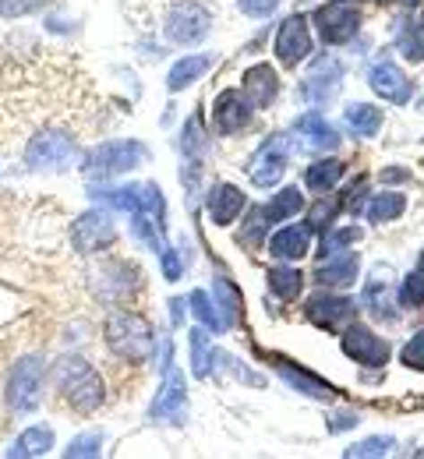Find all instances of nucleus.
I'll use <instances>...</instances> for the list:
<instances>
[{"label": "nucleus", "instance_id": "obj_1", "mask_svg": "<svg viewBox=\"0 0 424 459\" xmlns=\"http://www.w3.org/2000/svg\"><path fill=\"white\" fill-rule=\"evenodd\" d=\"M103 336H107L110 353L127 364H145L156 350V329L138 311H114L103 325Z\"/></svg>", "mask_w": 424, "mask_h": 459}, {"label": "nucleus", "instance_id": "obj_2", "mask_svg": "<svg viewBox=\"0 0 424 459\" xmlns=\"http://www.w3.org/2000/svg\"><path fill=\"white\" fill-rule=\"evenodd\" d=\"M54 378H57V393L64 396V403L78 413H92L107 400L103 378L85 357H64L57 371H54Z\"/></svg>", "mask_w": 424, "mask_h": 459}, {"label": "nucleus", "instance_id": "obj_3", "mask_svg": "<svg viewBox=\"0 0 424 459\" xmlns=\"http://www.w3.org/2000/svg\"><path fill=\"white\" fill-rule=\"evenodd\" d=\"M29 170H67L78 160V138L61 124H43L22 149Z\"/></svg>", "mask_w": 424, "mask_h": 459}, {"label": "nucleus", "instance_id": "obj_4", "mask_svg": "<svg viewBox=\"0 0 424 459\" xmlns=\"http://www.w3.org/2000/svg\"><path fill=\"white\" fill-rule=\"evenodd\" d=\"M145 156H149V149H145L142 142H134V138H117V142H103V145L89 149L85 160H82V170H85L89 180H96V177L107 180V177H117V173H127V170H134V167H142Z\"/></svg>", "mask_w": 424, "mask_h": 459}, {"label": "nucleus", "instance_id": "obj_5", "mask_svg": "<svg viewBox=\"0 0 424 459\" xmlns=\"http://www.w3.org/2000/svg\"><path fill=\"white\" fill-rule=\"evenodd\" d=\"M43 378H47V360L43 357H22L7 378V410L11 413H32L43 400Z\"/></svg>", "mask_w": 424, "mask_h": 459}, {"label": "nucleus", "instance_id": "obj_6", "mask_svg": "<svg viewBox=\"0 0 424 459\" xmlns=\"http://www.w3.org/2000/svg\"><path fill=\"white\" fill-rule=\"evenodd\" d=\"M209 25H212V11L202 0H181V4L170 7L167 22H163V32L174 47H195L209 36Z\"/></svg>", "mask_w": 424, "mask_h": 459}, {"label": "nucleus", "instance_id": "obj_7", "mask_svg": "<svg viewBox=\"0 0 424 459\" xmlns=\"http://www.w3.org/2000/svg\"><path fill=\"white\" fill-rule=\"evenodd\" d=\"M315 25H318V36L329 47L350 43L354 32L361 29V7L354 0H329V4H322L315 11Z\"/></svg>", "mask_w": 424, "mask_h": 459}, {"label": "nucleus", "instance_id": "obj_8", "mask_svg": "<svg viewBox=\"0 0 424 459\" xmlns=\"http://www.w3.org/2000/svg\"><path fill=\"white\" fill-rule=\"evenodd\" d=\"M107 209L117 212H160L163 216V191L156 184H127V187H107L92 195Z\"/></svg>", "mask_w": 424, "mask_h": 459}, {"label": "nucleus", "instance_id": "obj_9", "mask_svg": "<svg viewBox=\"0 0 424 459\" xmlns=\"http://www.w3.org/2000/svg\"><path fill=\"white\" fill-rule=\"evenodd\" d=\"M114 240H117L114 220H110L107 212H100V209L82 212V216L71 223V244H74L82 255H100V251H107Z\"/></svg>", "mask_w": 424, "mask_h": 459}, {"label": "nucleus", "instance_id": "obj_10", "mask_svg": "<svg viewBox=\"0 0 424 459\" xmlns=\"http://www.w3.org/2000/svg\"><path fill=\"white\" fill-rule=\"evenodd\" d=\"M340 346H343V353H347L350 360H358L364 368H382V364L389 360V343H385L382 336H375L368 325H358V322H350V325L343 329Z\"/></svg>", "mask_w": 424, "mask_h": 459}, {"label": "nucleus", "instance_id": "obj_11", "mask_svg": "<svg viewBox=\"0 0 424 459\" xmlns=\"http://www.w3.org/2000/svg\"><path fill=\"white\" fill-rule=\"evenodd\" d=\"M283 173H287V138L276 134L255 152V160L247 163V177L255 187H273L283 180Z\"/></svg>", "mask_w": 424, "mask_h": 459}, {"label": "nucleus", "instance_id": "obj_12", "mask_svg": "<svg viewBox=\"0 0 424 459\" xmlns=\"http://www.w3.org/2000/svg\"><path fill=\"white\" fill-rule=\"evenodd\" d=\"M368 85H371L375 96H382L385 103H396V107L411 103V96H414L411 78H407L403 67L393 64V60H378V64H371V71H368Z\"/></svg>", "mask_w": 424, "mask_h": 459}, {"label": "nucleus", "instance_id": "obj_13", "mask_svg": "<svg viewBox=\"0 0 424 459\" xmlns=\"http://www.w3.org/2000/svg\"><path fill=\"white\" fill-rule=\"evenodd\" d=\"M304 315H307V318H311L318 329L336 333V329H347V325L358 318V307H354V300H347V297L318 293V297H311V300H307Z\"/></svg>", "mask_w": 424, "mask_h": 459}, {"label": "nucleus", "instance_id": "obj_14", "mask_svg": "<svg viewBox=\"0 0 424 459\" xmlns=\"http://www.w3.org/2000/svg\"><path fill=\"white\" fill-rule=\"evenodd\" d=\"M255 107L247 103V96H241V89H223L212 103V127L216 134H238L251 124Z\"/></svg>", "mask_w": 424, "mask_h": 459}, {"label": "nucleus", "instance_id": "obj_15", "mask_svg": "<svg viewBox=\"0 0 424 459\" xmlns=\"http://www.w3.org/2000/svg\"><path fill=\"white\" fill-rule=\"evenodd\" d=\"M273 50H276V60L283 67H298L301 60H307V54H311V32H307V22H304L301 14H290L280 25Z\"/></svg>", "mask_w": 424, "mask_h": 459}, {"label": "nucleus", "instance_id": "obj_16", "mask_svg": "<svg viewBox=\"0 0 424 459\" xmlns=\"http://www.w3.org/2000/svg\"><path fill=\"white\" fill-rule=\"evenodd\" d=\"M184 403H187V389H184V375L170 364V368H163V385H160V393H156V400H152V420H174V424H181L184 420Z\"/></svg>", "mask_w": 424, "mask_h": 459}, {"label": "nucleus", "instance_id": "obj_17", "mask_svg": "<svg viewBox=\"0 0 424 459\" xmlns=\"http://www.w3.org/2000/svg\"><path fill=\"white\" fill-rule=\"evenodd\" d=\"M100 283H96V293H100V300H107V304H114V300H124V297H131V290H138V273L121 262V258H114V262H107V265H100Z\"/></svg>", "mask_w": 424, "mask_h": 459}, {"label": "nucleus", "instance_id": "obj_18", "mask_svg": "<svg viewBox=\"0 0 424 459\" xmlns=\"http://www.w3.org/2000/svg\"><path fill=\"white\" fill-rule=\"evenodd\" d=\"M241 82H244V96H247V103H251L255 110L273 107V100L280 96V78H276V67H269V64L247 67Z\"/></svg>", "mask_w": 424, "mask_h": 459}, {"label": "nucleus", "instance_id": "obj_19", "mask_svg": "<svg viewBox=\"0 0 424 459\" xmlns=\"http://www.w3.org/2000/svg\"><path fill=\"white\" fill-rule=\"evenodd\" d=\"M244 205H247V198H244L241 187H234V184H212V191H209V198H205L209 220H212L216 227H230V223L241 216Z\"/></svg>", "mask_w": 424, "mask_h": 459}, {"label": "nucleus", "instance_id": "obj_20", "mask_svg": "<svg viewBox=\"0 0 424 459\" xmlns=\"http://www.w3.org/2000/svg\"><path fill=\"white\" fill-rule=\"evenodd\" d=\"M358 269H361V255L358 251H347V255H329L318 273H315V283L318 287H350L358 280Z\"/></svg>", "mask_w": 424, "mask_h": 459}, {"label": "nucleus", "instance_id": "obj_21", "mask_svg": "<svg viewBox=\"0 0 424 459\" xmlns=\"http://www.w3.org/2000/svg\"><path fill=\"white\" fill-rule=\"evenodd\" d=\"M311 251V227H283L269 237V255L280 262H298Z\"/></svg>", "mask_w": 424, "mask_h": 459}, {"label": "nucleus", "instance_id": "obj_22", "mask_svg": "<svg viewBox=\"0 0 424 459\" xmlns=\"http://www.w3.org/2000/svg\"><path fill=\"white\" fill-rule=\"evenodd\" d=\"M50 449H54V431L43 428V424H36V428H29V431H22V435L14 438V446L7 449V456H14V459L47 456Z\"/></svg>", "mask_w": 424, "mask_h": 459}, {"label": "nucleus", "instance_id": "obj_23", "mask_svg": "<svg viewBox=\"0 0 424 459\" xmlns=\"http://www.w3.org/2000/svg\"><path fill=\"white\" fill-rule=\"evenodd\" d=\"M298 131H301L304 138L315 145V149H336L340 145V134H336V127L325 120L322 114H304V117H298V124H294Z\"/></svg>", "mask_w": 424, "mask_h": 459}, {"label": "nucleus", "instance_id": "obj_24", "mask_svg": "<svg viewBox=\"0 0 424 459\" xmlns=\"http://www.w3.org/2000/svg\"><path fill=\"white\" fill-rule=\"evenodd\" d=\"M209 67H212V57H209V54H195V57L177 60V64L170 67V74H167V89H170V92H181L191 82H198Z\"/></svg>", "mask_w": 424, "mask_h": 459}, {"label": "nucleus", "instance_id": "obj_25", "mask_svg": "<svg viewBox=\"0 0 424 459\" xmlns=\"http://www.w3.org/2000/svg\"><path fill=\"white\" fill-rule=\"evenodd\" d=\"M276 371L287 378V385L301 389L304 396H315V400H329V396H333V389H329L322 378H315V375H307L301 368H294L290 360H280V357H276Z\"/></svg>", "mask_w": 424, "mask_h": 459}, {"label": "nucleus", "instance_id": "obj_26", "mask_svg": "<svg viewBox=\"0 0 424 459\" xmlns=\"http://www.w3.org/2000/svg\"><path fill=\"white\" fill-rule=\"evenodd\" d=\"M343 120H347V127H350L358 138H371V134L382 131V110L371 107V103H350V107L343 110Z\"/></svg>", "mask_w": 424, "mask_h": 459}, {"label": "nucleus", "instance_id": "obj_27", "mask_svg": "<svg viewBox=\"0 0 424 459\" xmlns=\"http://www.w3.org/2000/svg\"><path fill=\"white\" fill-rule=\"evenodd\" d=\"M396 47H400V54L411 60V64H421L424 60V22L421 18H407V22H400Z\"/></svg>", "mask_w": 424, "mask_h": 459}, {"label": "nucleus", "instance_id": "obj_28", "mask_svg": "<svg viewBox=\"0 0 424 459\" xmlns=\"http://www.w3.org/2000/svg\"><path fill=\"white\" fill-rule=\"evenodd\" d=\"M212 300H216V307H220L227 329L241 322V293H238V287H234L230 280H223V276L212 280Z\"/></svg>", "mask_w": 424, "mask_h": 459}, {"label": "nucleus", "instance_id": "obj_29", "mask_svg": "<svg viewBox=\"0 0 424 459\" xmlns=\"http://www.w3.org/2000/svg\"><path fill=\"white\" fill-rule=\"evenodd\" d=\"M403 209H407V198L400 191H382L368 202V220L371 223H393L403 216Z\"/></svg>", "mask_w": 424, "mask_h": 459}, {"label": "nucleus", "instance_id": "obj_30", "mask_svg": "<svg viewBox=\"0 0 424 459\" xmlns=\"http://www.w3.org/2000/svg\"><path fill=\"white\" fill-rule=\"evenodd\" d=\"M304 209V195L298 191V187H283L262 212H265V220L269 223H287V220H294L298 212Z\"/></svg>", "mask_w": 424, "mask_h": 459}, {"label": "nucleus", "instance_id": "obj_31", "mask_svg": "<svg viewBox=\"0 0 424 459\" xmlns=\"http://www.w3.org/2000/svg\"><path fill=\"white\" fill-rule=\"evenodd\" d=\"M187 304H191L195 318L202 322V329H212V333H227V322H223V315H220L216 300H212L205 290H195V293L187 297Z\"/></svg>", "mask_w": 424, "mask_h": 459}, {"label": "nucleus", "instance_id": "obj_32", "mask_svg": "<svg viewBox=\"0 0 424 459\" xmlns=\"http://www.w3.org/2000/svg\"><path fill=\"white\" fill-rule=\"evenodd\" d=\"M343 163L340 160H318V163H311L307 173H304V184L311 187V191H329V187H336V180L343 177Z\"/></svg>", "mask_w": 424, "mask_h": 459}, {"label": "nucleus", "instance_id": "obj_33", "mask_svg": "<svg viewBox=\"0 0 424 459\" xmlns=\"http://www.w3.org/2000/svg\"><path fill=\"white\" fill-rule=\"evenodd\" d=\"M269 290L276 293V297H283V300H294L304 287V276L301 269H294V265H280V269H269Z\"/></svg>", "mask_w": 424, "mask_h": 459}, {"label": "nucleus", "instance_id": "obj_34", "mask_svg": "<svg viewBox=\"0 0 424 459\" xmlns=\"http://www.w3.org/2000/svg\"><path fill=\"white\" fill-rule=\"evenodd\" d=\"M396 449V438L393 435H375V438H364L358 446H350L343 456L350 459H364V456H389Z\"/></svg>", "mask_w": 424, "mask_h": 459}, {"label": "nucleus", "instance_id": "obj_35", "mask_svg": "<svg viewBox=\"0 0 424 459\" xmlns=\"http://www.w3.org/2000/svg\"><path fill=\"white\" fill-rule=\"evenodd\" d=\"M361 304L375 315V318H396L393 311H389V290H385V283L382 280H375V283H368L364 287V297H361Z\"/></svg>", "mask_w": 424, "mask_h": 459}, {"label": "nucleus", "instance_id": "obj_36", "mask_svg": "<svg viewBox=\"0 0 424 459\" xmlns=\"http://www.w3.org/2000/svg\"><path fill=\"white\" fill-rule=\"evenodd\" d=\"M400 304H403V307H424V269L421 265L403 280V287H400Z\"/></svg>", "mask_w": 424, "mask_h": 459}, {"label": "nucleus", "instance_id": "obj_37", "mask_svg": "<svg viewBox=\"0 0 424 459\" xmlns=\"http://www.w3.org/2000/svg\"><path fill=\"white\" fill-rule=\"evenodd\" d=\"M191 364H195V378L209 375V340H205V329L191 333Z\"/></svg>", "mask_w": 424, "mask_h": 459}, {"label": "nucleus", "instance_id": "obj_38", "mask_svg": "<svg viewBox=\"0 0 424 459\" xmlns=\"http://www.w3.org/2000/svg\"><path fill=\"white\" fill-rule=\"evenodd\" d=\"M265 230H269V220H265V212H262V209H251V220H247V227L238 233V244H244V247H258Z\"/></svg>", "mask_w": 424, "mask_h": 459}, {"label": "nucleus", "instance_id": "obj_39", "mask_svg": "<svg viewBox=\"0 0 424 459\" xmlns=\"http://www.w3.org/2000/svg\"><path fill=\"white\" fill-rule=\"evenodd\" d=\"M100 449H103V435H78V438H71V446L64 449V456L67 459L100 456Z\"/></svg>", "mask_w": 424, "mask_h": 459}, {"label": "nucleus", "instance_id": "obj_40", "mask_svg": "<svg viewBox=\"0 0 424 459\" xmlns=\"http://www.w3.org/2000/svg\"><path fill=\"white\" fill-rule=\"evenodd\" d=\"M47 0H0V18H25L32 11H39Z\"/></svg>", "mask_w": 424, "mask_h": 459}, {"label": "nucleus", "instance_id": "obj_41", "mask_svg": "<svg viewBox=\"0 0 424 459\" xmlns=\"http://www.w3.org/2000/svg\"><path fill=\"white\" fill-rule=\"evenodd\" d=\"M403 364L414 368V371H424V329L418 336L407 340V346H403Z\"/></svg>", "mask_w": 424, "mask_h": 459}, {"label": "nucleus", "instance_id": "obj_42", "mask_svg": "<svg viewBox=\"0 0 424 459\" xmlns=\"http://www.w3.org/2000/svg\"><path fill=\"white\" fill-rule=\"evenodd\" d=\"M333 220H336V202H325V198H322V202L311 209V227L325 230L329 223H333Z\"/></svg>", "mask_w": 424, "mask_h": 459}, {"label": "nucleus", "instance_id": "obj_43", "mask_svg": "<svg viewBox=\"0 0 424 459\" xmlns=\"http://www.w3.org/2000/svg\"><path fill=\"white\" fill-rule=\"evenodd\" d=\"M238 7L251 18H269L280 7V0H238Z\"/></svg>", "mask_w": 424, "mask_h": 459}, {"label": "nucleus", "instance_id": "obj_44", "mask_svg": "<svg viewBox=\"0 0 424 459\" xmlns=\"http://www.w3.org/2000/svg\"><path fill=\"white\" fill-rule=\"evenodd\" d=\"M160 255H163V276H167L170 283H177V280H181V255H177L174 247H163Z\"/></svg>", "mask_w": 424, "mask_h": 459}, {"label": "nucleus", "instance_id": "obj_45", "mask_svg": "<svg viewBox=\"0 0 424 459\" xmlns=\"http://www.w3.org/2000/svg\"><path fill=\"white\" fill-rule=\"evenodd\" d=\"M354 424H358V413H336L333 424H329V431H347V428H354Z\"/></svg>", "mask_w": 424, "mask_h": 459}, {"label": "nucleus", "instance_id": "obj_46", "mask_svg": "<svg viewBox=\"0 0 424 459\" xmlns=\"http://www.w3.org/2000/svg\"><path fill=\"white\" fill-rule=\"evenodd\" d=\"M407 170H385V180H403Z\"/></svg>", "mask_w": 424, "mask_h": 459}, {"label": "nucleus", "instance_id": "obj_47", "mask_svg": "<svg viewBox=\"0 0 424 459\" xmlns=\"http://www.w3.org/2000/svg\"><path fill=\"white\" fill-rule=\"evenodd\" d=\"M389 4H403V7H418L421 0H389Z\"/></svg>", "mask_w": 424, "mask_h": 459}, {"label": "nucleus", "instance_id": "obj_48", "mask_svg": "<svg viewBox=\"0 0 424 459\" xmlns=\"http://www.w3.org/2000/svg\"><path fill=\"white\" fill-rule=\"evenodd\" d=\"M418 265H421V269H424V251H421V262H418Z\"/></svg>", "mask_w": 424, "mask_h": 459}, {"label": "nucleus", "instance_id": "obj_49", "mask_svg": "<svg viewBox=\"0 0 424 459\" xmlns=\"http://www.w3.org/2000/svg\"><path fill=\"white\" fill-rule=\"evenodd\" d=\"M421 456H424V449H421Z\"/></svg>", "mask_w": 424, "mask_h": 459}]
</instances>
